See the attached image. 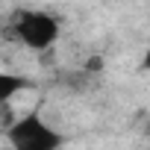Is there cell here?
I'll list each match as a JSON object with an SVG mask.
<instances>
[{"instance_id":"obj_4","label":"cell","mask_w":150,"mask_h":150,"mask_svg":"<svg viewBox=\"0 0 150 150\" xmlns=\"http://www.w3.org/2000/svg\"><path fill=\"white\" fill-rule=\"evenodd\" d=\"M0 150H3V147H0Z\"/></svg>"},{"instance_id":"obj_2","label":"cell","mask_w":150,"mask_h":150,"mask_svg":"<svg viewBox=\"0 0 150 150\" xmlns=\"http://www.w3.org/2000/svg\"><path fill=\"white\" fill-rule=\"evenodd\" d=\"M12 35L30 50H47L59 38V21L47 12H21L12 24Z\"/></svg>"},{"instance_id":"obj_1","label":"cell","mask_w":150,"mask_h":150,"mask_svg":"<svg viewBox=\"0 0 150 150\" xmlns=\"http://www.w3.org/2000/svg\"><path fill=\"white\" fill-rule=\"evenodd\" d=\"M9 141L15 150H59L65 144V135L33 112L9 127Z\"/></svg>"},{"instance_id":"obj_3","label":"cell","mask_w":150,"mask_h":150,"mask_svg":"<svg viewBox=\"0 0 150 150\" xmlns=\"http://www.w3.org/2000/svg\"><path fill=\"white\" fill-rule=\"evenodd\" d=\"M33 83L27 80V77H21V74H6V71H0V106L3 103H9L15 94H21V91H27Z\"/></svg>"}]
</instances>
